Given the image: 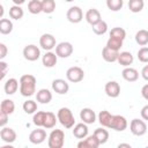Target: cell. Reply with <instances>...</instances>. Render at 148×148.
<instances>
[{
    "label": "cell",
    "instance_id": "1",
    "mask_svg": "<svg viewBox=\"0 0 148 148\" xmlns=\"http://www.w3.org/2000/svg\"><path fill=\"white\" fill-rule=\"evenodd\" d=\"M37 80L31 74H24L20 77V92L24 97H31L36 92Z\"/></svg>",
    "mask_w": 148,
    "mask_h": 148
},
{
    "label": "cell",
    "instance_id": "2",
    "mask_svg": "<svg viewBox=\"0 0 148 148\" xmlns=\"http://www.w3.org/2000/svg\"><path fill=\"white\" fill-rule=\"evenodd\" d=\"M58 121L65 127V128H72L75 125V118L73 116V112L69 108H60L57 112Z\"/></svg>",
    "mask_w": 148,
    "mask_h": 148
},
{
    "label": "cell",
    "instance_id": "3",
    "mask_svg": "<svg viewBox=\"0 0 148 148\" xmlns=\"http://www.w3.org/2000/svg\"><path fill=\"white\" fill-rule=\"evenodd\" d=\"M65 143V132L62 130H52L47 136L49 148H61Z\"/></svg>",
    "mask_w": 148,
    "mask_h": 148
},
{
    "label": "cell",
    "instance_id": "4",
    "mask_svg": "<svg viewBox=\"0 0 148 148\" xmlns=\"http://www.w3.org/2000/svg\"><path fill=\"white\" fill-rule=\"evenodd\" d=\"M130 130L131 133L135 136H142L147 133V124L145 120L139 119V118H134L131 120L130 124Z\"/></svg>",
    "mask_w": 148,
    "mask_h": 148
},
{
    "label": "cell",
    "instance_id": "5",
    "mask_svg": "<svg viewBox=\"0 0 148 148\" xmlns=\"http://www.w3.org/2000/svg\"><path fill=\"white\" fill-rule=\"evenodd\" d=\"M83 77H84V72L79 66H72L66 71V79L69 82L77 83V82H81Z\"/></svg>",
    "mask_w": 148,
    "mask_h": 148
},
{
    "label": "cell",
    "instance_id": "6",
    "mask_svg": "<svg viewBox=\"0 0 148 148\" xmlns=\"http://www.w3.org/2000/svg\"><path fill=\"white\" fill-rule=\"evenodd\" d=\"M23 57L28 61H36L40 57V50L35 44L25 45L24 49H23Z\"/></svg>",
    "mask_w": 148,
    "mask_h": 148
},
{
    "label": "cell",
    "instance_id": "7",
    "mask_svg": "<svg viewBox=\"0 0 148 148\" xmlns=\"http://www.w3.org/2000/svg\"><path fill=\"white\" fill-rule=\"evenodd\" d=\"M73 51H74V47L69 42H60L56 46V53L58 58H68L72 56Z\"/></svg>",
    "mask_w": 148,
    "mask_h": 148
},
{
    "label": "cell",
    "instance_id": "8",
    "mask_svg": "<svg viewBox=\"0 0 148 148\" xmlns=\"http://www.w3.org/2000/svg\"><path fill=\"white\" fill-rule=\"evenodd\" d=\"M66 17L71 23H80L83 20V12L79 6H72L67 10Z\"/></svg>",
    "mask_w": 148,
    "mask_h": 148
},
{
    "label": "cell",
    "instance_id": "9",
    "mask_svg": "<svg viewBox=\"0 0 148 148\" xmlns=\"http://www.w3.org/2000/svg\"><path fill=\"white\" fill-rule=\"evenodd\" d=\"M39 46L45 51H51L57 46L56 37L52 34H43L39 38Z\"/></svg>",
    "mask_w": 148,
    "mask_h": 148
},
{
    "label": "cell",
    "instance_id": "10",
    "mask_svg": "<svg viewBox=\"0 0 148 148\" xmlns=\"http://www.w3.org/2000/svg\"><path fill=\"white\" fill-rule=\"evenodd\" d=\"M128 123L124 116L120 114H113L112 117V123H111V130H114L117 132H123L127 128Z\"/></svg>",
    "mask_w": 148,
    "mask_h": 148
},
{
    "label": "cell",
    "instance_id": "11",
    "mask_svg": "<svg viewBox=\"0 0 148 148\" xmlns=\"http://www.w3.org/2000/svg\"><path fill=\"white\" fill-rule=\"evenodd\" d=\"M52 90L59 95H66L69 90V84L64 79H54L52 81Z\"/></svg>",
    "mask_w": 148,
    "mask_h": 148
},
{
    "label": "cell",
    "instance_id": "12",
    "mask_svg": "<svg viewBox=\"0 0 148 148\" xmlns=\"http://www.w3.org/2000/svg\"><path fill=\"white\" fill-rule=\"evenodd\" d=\"M45 140H46V132H45V130H42L40 127L31 131L29 134V141L34 145H40Z\"/></svg>",
    "mask_w": 148,
    "mask_h": 148
},
{
    "label": "cell",
    "instance_id": "13",
    "mask_svg": "<svg viewBox=\"0 0 148 148\" xmlns=\"http://www.w3.org/2000/svg\"><path fill=\"white\" fill-rule=\"evenodd\" d=\"M105 94L111 98H117L120 95V86L117 81H109L104 87Z\"/></svg>",
    "mask_w": 148,
    "mask_h": 148
},
{
    "label": "cell",
    "instance_id": "14",
    "mask_svg": "<svg viewBox=\"0 0 148 148\" xmlns=\"http://www.w3.org/2000/svg\"><path fill=\"white\" fill-rule=\"evenodd\" d=\"M96 113L92 109L90 108H83L81 111H80V119L86 123L87 125H90V124H94L96 121Z\"/></svg>",
    "mask_w": 148,
    "mask_h": 148
},
{
    "label": "cell",
    "instance_id": "15",
    "mask_svg": "<svg viewBox=\"0 0 148 148\" xmlns=\"http://www.w3.org/2000/svg\"><path fill=\"white\" fill-rule=\"evenodd\" d=\"M0 138L5 143H13L16 140V132L12 127H1Z\"/></svg>",
    "mask_w": 148,
    "mask_h": 148
},
{
    "label": "cell",
    "instance_id": "16",
    "mask_svg": "<svg viewBox=\"0 0 148 148\" xmlns=\"http://www.w3.org/2000/svg\"><path fill=\"white\" fill-rule=\"evenodd\" d=\"M57 61H58V56L56 52H52V51H46L45 54L42 57V64L46 68L54 67L57 65Z\"/></svg>",
    "mask_w": 148,
    "mask_h": 148
},
{
    "label": "cell",
    "instance_id": "17",
    "mask_svg": "<svg viewBox=\"0 0 148 148\" xmlns=\"http://www.w3.org/2000/svg\"><path fill=\"white\" fill-rule=\"evenodd\" d=\"M73 135L76 138V139H84L88 136V133H89V130H88V126L86 123H79V124H75L73 126Z\"/></svg>",
    "mask_w": 148,
    "mask_h": 148
},
{
    "label": "cell",
    "instance_id": "18",
    "mask_svg": "<svg viewBox=\"0 0 148 148\" xmlns=\"http://www.w3.org/2000/svg\"><path fill=\"white\" fill-rule=\"evenodd\" d=\"M99 146H101V143H99V141L97 140V138L95 136L94 133L91 135H88L87 138L82 139L77 143V147L79 148H97Z\"/></svg>",
    "mask_w": 148,
    "mask_h": 148
},
{
    "label": "cell",
    "instance_id": "19",
    "mask_svg": "<svg viewBox=\"0 0 148 148\" xmlns=\"http://www.w3.org/2000/svg\"><path fill=\"white\" fill-rule=\"evenodd\" d=\"M84 18H86V21L92 27V25H95L96 23H98V22L102 20V16H101V13H99L98 9H96V8H90V9L87 10V13H86V15H84Z\"/></svg>",
    "mask_w": 148,
    "mask_h": 148
},
{
    "label": "cell",
    "instance_id": "20",
    "mask_svg": "<svg viewBox=\"0 0 148 148\" xmlns=\"http://www.w3.org/2000/svg\"><path fill=\"white\" fill-rule=\"evenodd\" d=\"M118 56H119V51L112 50V49L108 47L106 45L102 50V58L106 62H116L118 60Z\"/></svg>",
    "mask_w": 148,
    "mask_h": 148
},
{
    "label": "cell",
    "instance_id": "21",
    "mask_svg": "<svg viewBox=\"0 0 148 148\" xmlns=\"http://www.w3.org/2000/svg\"><path fill=\"white\" fill-rule=\"evenodd\" d=\"M121 76H123V79H124L125 81H127V82H135V81L139 79V72H138L135 68L128 66V67H125V68L123 69Z\"/></svg>",
    "mask_w": 148,
    "mask_h": 148
},
{
    "label": "cell",
    "instance_id": "22",
    "mask_svg": "<svg viewBox=\"0 0 148 148\" xmlns=\"http://www.w3.org/2000/svg\"><path fill=\"white\" fill-rule=\"evenodd\" d=\"M112 117H113V114H111V113H110L109 111H106V110H102V111L97 114L98 123L101 124V126H103V127H105V128H110V127H111Z\"/></svg>",
    "mask_w": 148,
    "mask_h": 148
},
{
    "label": "cell",
    "instance_id": "23",
    "mask_svg": "<svg viewBox=\"0 0 148 148\" xmlns=\"http://www.w3.org/2000/svg\"><path fill=\"white\" fill-rule=\"evenodd\" d=\"M36 99L40 104H47L52 101V92L46 88H42L36 92Z\"/></svg>",
    "mask_w": 148,
    "mask_h": 148
},
{
    "label": "cell",
    "instance_id": "24",
    "mask_svg": "<svg viewBox=\"0 0 148 148\" xmlns=\"http://www.w3.org/2000/svg\"><path fill=\"white\" fill-rule=\"evenodd\" d=\"M118 64L124 66V67H128L133 64L134 61V57L131 52L128 51H123V52H119V56H118Z\"/></svg>",
    "mask_w": 148,
    "mask_h": 148
},
{
    "label": "cell",
    "instance_id": "25",
    "mask_svg": "<svg viewBox=\"0 0 148 148\" xmlns=\"http://www.w3.org/2000/svg\"><path fill=\"white\" fill-rule=\"evenodd\" d=\"M18 84H20V81H17L15 77H10L8 79L6 82H5V86H3V89H5V92L7 95H14L17 89H18Z\"/></svg>",
    "mask_w": 148,
    "mask_h": 148
},
{
    "label": "cell",
    "instance_id": "26",
    "mask_svg": "<svg viewBox=\"0 0 148 148\" xmlns=\"http://www.w3.org/2000/svg\"><path fill=\"white\" fill-rule=\"evenodd\" d=\"M0 111H1V112H5V113H7V114L10 116V114L15 111V103H14L12 99H8V98L3 99V101L1 102V104H0Z\"/></svg>",
    "mask_w": 148,
    "mask_h": 148
},
{
    "label": "cell",
    "instance_id": "27",
    "mask_svg": "<svg viewBox=\"0 0 148 148\" xmlns=\"http://www.w3.org/2000/svg\"><path fill=\"white\" fill-rule=\"evenodd\" d=\"M57 121H58V118L56 117V114L53 113V112H51V111H47L46 112V114H45V119H44V125H43V127L44 128H53L54 126H56V124H57Z\"/></svg>",
    "mask_w": 148,
    "mask_h": 148
},
{
    "label": "cell",
    "instance_id": "28",
    "mask_svg": "<svg viewBox=\"0 0 148 148\" xmlns=\"http://www.w3.org/2000/svg\"><path fill=\"white\" fill-rule=\"evenodd\" d=\"M94 134H95V136L97 138V140L99 141L101 145H104V143L109 140V132H108V130H105V127H103V126L96 128V130L94 131Z\"/></svg>",
    "mask_w": 148,
    "mask_h": 148
},
{
    "label": "cell",
    "instance_id": "29",
    "mask_svg": "<svg viewBox=\"0 0 148 148\" xmlns=\"http://www.w3.org/2000/svg\"><path fill=\"white\" fill-rule=\"evenodd\" d=\"M135 42L140 46H146L148 44V30L146 29H140L135 34Z\"/></svg>",
    "mask_w": 148,
    "mask_h": 148
},
{
    "label": "cell",
    "instance_id": "30",
    "mask_svg": "<svg viewBox=\"0 0 148 148\" xmlns=\"http://www.w3.org/2000/svg\"><path fill=\"white\" fill-rule=\"evenodd\" d=\"M28 10L29 13L37 15L39 13L43 12V7H42V1L40 0H30L28 2Z\"/></svg>",
    "mask_w": 148,
    "mask_h": 148
},
{
    "label": "cell",
    "instance_id": "31",
    "mask_svg": "<svg viewBox=\"0 0 148 148\" xmlns=\"http://www.w3.org/2000/svg\"><path fill=\"white\" fill-rule=\"evenodd\" d=\"M23 15H24V12H23L21 6L14 5V6H12L9 8V17L13 18V20L18 21V20H21L23 17Z\"/></svg>",
    "mask_w": 148,
    "mask_h": 148
},
{
    "label": "cell",
    "instance_id": "32",
    "mask_svg": "<svg viewBox=\"0 0 148 148\" xmlns=\"http://www.w3.org/2000/svg\"><path fill=\"white\" fill-rule=\"evenodd\" d=\"M13 22L9 18H1L0 20V32L2 35H8L13 31Z\"/></svg>",
    "mask_w": 148,
    "mask_h": 148
},
{
    "label": "cell",
    "instance_id": "33",
    "mask_svg": "<svg viewBox=\"0 0 148 148\" xmlns=\"http://www.w3.org/2000/svg\"><path fill=\"white\" fill-rule=\"evenodd\" d=\"M145 7L143 0H128V9L132 13H140Z\"/></svg>",
    "mask_w": 148,
    "mask_h": 148
},
{
    "label": "cell",
    "instance_id": "34",
    "mask_svg": "<svg viewBox=\"0 0 148 148\" xmlns=\"http://www.w3.org/2000/svg\"><path fill=\"white\" fill-rule=\"evenodd\" d=\"M91 28H92V31H94L95 35L102 36V35H104V34L108 31V28H109V27H108V23H106L105 21L101 20L98 23H96V24L92 25Z\"/></svg>",
    "mask_w": 148,
    "mask_h": 148
},
{
    "label": "cell",
    "instance_id": "35",
    "mask_svg": "<svg viewBox=\"0 0 148 148\" xmlns=\"http://www.w3.org/2000/svg\"><path fill=\"white\" fill-rule=\"evenodd\" d=\"M22 108H23V111L27 114H34L37 111V103L35 101H32V99H27L23 103Z\"/></svg>",
    "mask_w": 148,
    "mask_h": 148
},
{
    "label": "cell",
    "instance_id": "36",
    "mask_svg": "<svg viewBox=\"0 0 148 148\" xmlns=\"http://www.w3.org/2000/svg\"><path fill=\"white\" fill-rule=\"evenodd\" d=\"M45 114H46V111H36L34 113V117H32V123L37 126V127H43L44 125V119H45Z\"/></svg>",
    "mask_w": 148,
    "mask_h": 148
},
{
    "label": "cell",
    "instance_id": "37",
    "mask_svg": "<svg viewBox=\"0 0 148 148\" xmlns=\"http://www.w3.org/2000/svg\"><path fill=\"white\" fill-rule=\"evenodd\" d=\"M42 7H43V13L52 14L56 10V1L54 0H42Z\"/></svg>",
    "mask_w": 148,
    "mask_h": 148
},
{
    "label": "cell",
    "instance_id": "38",
    "mask_svg": "<svg viewBox=\"0 0 148 148\" xmlns=\"http://www.w3.org/2000/svg\"><path fill=\"white\" fill-rule=\"evenodd\" d=\"M123 42L121 39L119 38H116V37H109L108 42H106V46L112 49V50H116V51H119L120 47L123 46Z\"/></svg>",
    "mask_w": 148,
    "mask_h": 148
},
{
    "label": "cell",
    "instance_id": "39",
    "mask_svg": "<svg viewBox=\"0 0 148 148\" xmlns=\"http://www.w3.org/2000/svg\"><path fill=\"white\" fill-rule=\"evenodd\" d=\"M124 0H106V7L112 12H118L123 8Z\"/></svg>",
    "mask_w": 148,
    "mask_h": 148
},
{
    "label": "cell",
    "instance_id": "40",
    "mask_svg": "<svg viewBox=\"0 0 148 148\" xmlns=\"http://www.w3.org/2000/svg\"><path fill=\"white\" fill-rule=\"evenodd\" d=\"M110 37H116V38L124 40L126 38V31H125V29H123L120 27H114L110 30Z\"/></svg>",
    "mask_w": 148,
    "mask_h": 148
},
{
    "label": "cell",
    "instance_id": "41",
    "mask_svg": "<svg viewBox=\"0 0 148 148\" xmlns=\"http://www.w3.org/2000/svg\"><path fill=\"white\" fill-rule=\"evenodd\" d=\"M136 56H138L139 61L143 64H148V47L147 46H142L141 49H139Z\"/></svg>",
    "mask_w": 148,
    "mask_h": 148
},
{
    "label": "cell",
    "instance_id": "42",
    "mask_svg": "<svg viewBox=\"0 0 148 148\" xmlns=\"http://www.w3.org/2000/svg\"><path fill=\"white\" fill-rule=\"evenodd\" d=\"M0 69H1V76H0V79L3 80V77L6 76L7 69H8V65H7V62H5L3 60L0 61Z\"/></svg>",
    "mask_w": 148,
    "mask_h": 148
},
{
    "label": "cell",
    "instance_id": "43",
    "mask_svg": "<svg viewBox=\"0 0 148 148\" xmlns=\"http://www.w3.org/2000/svg\"><path fill=\"white\" fill-rule=\"evenodd\" d=\"M8 53V49L3 43H0V59L3 60Z\"/></svg>",
    "mask_w": 148,
    "mask_h": 148
},
{
    "label": "cell",
    "instance_id": "44",
    "mask_svg": "<svg viewBox=\"0 0 148 148\" xmlns=\"http://www.w3.org/2000/svg\"><path fill=\"white\" fill-rule=\"evenodd\" d=\"M8 117H9V114H7V113L0 111V126H1V127L6 126V124L8 123Z\"/></svg>",
    "mask_w": 148,
    "mask_h": 148
},
{
    "label": "cell",
    "instance_id": "45",
    "mask_svg": "<svg viewBox=\"0 0 148 148\" xmlns=\"http://www.w3.org/2000/svg\"><path fill=\"white\" fill-rule=\"evenodd\" d=\"M140 114H141V118L143 120H148V104H146L145 106H142V109L140 111Z\"/></svg>",
    "mask_w": 148,
    "mask_h": 148
},
{
    "label": "cell",
    "instance_id": "46",
    "mask_svg": "<svg viewBox=\"0 0 148 148\" xmlns=\"http://www.w3.org/2000/svg\"><path fill=\"white\" fill-rule=\"evenodd\" d=\"M141 76H142L143 80L148 81V65H145L142 67V69H141Z\"/></svg>",
    "mask_w": 148,
    "mask_h": 148
},
{
    "label": "cell",
    "instance_id": "47",
    "mask_svg": "<svg viewBox=\"0 0 148 148\" xmlns=\"http://www.w3.org/2000/svg\"><path fill=\"white\" fill-rule=\"evenodd\" d=\"M141 95H142V97L148 102V83L145 84V86L141 88Z\"/></svg>",
    "mask_w": 148,
    "mask_h": 148
},
{
    "label": "cell",
    "instance_id": "48",
    "mask_svg": "<svg viewBox=\"0 0 148 148\" xmlns=\"http://www.w3.org/2000/svg\"><path fill=\"white\" fill-rule=\"evenodd\" d=\"M12 1L14 2V5H18V6H21L25 2V0H12Z\"/></svg>",
    "mask_w": 148,
    "mask_h": 148
},
{
    "label": "cell",
    "instance_id": "49",
    "mask_svg": "<svg viewBox=\"0 0 148 148\" xmlns=\"http://www.w3.org/2000/svg\"><path fill=\"white\" fill-rule=\"evenodd\" d=\"M118 147H119V148H120V147H127V148H131V145H130V143H119Z\"/></svg>",
    "mask_w": 148,
    "mask_h": 148
},
{
    "label": "cell",
    "instance_id": "50",
    "mask_svg": "<svg viewBox=\"0 0 148 148\" xmlns=\"http://www.w3.org/2000/svg\"><path fill=\"white\" fill-rule=\"evenodd\" d=\"M66 2H72V1H74V0H65Z\"/></svg>",
    "mask_w": 148,
    "mask_h": 148
}]
</instances>
